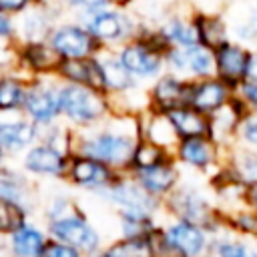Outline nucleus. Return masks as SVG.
<instances>
[{"label":"nucleus","instance_id":"0eeeda50","mask_svg":"<svg viewBox=\"0 0 257 257\" xmlns=\"http://www.w3.org/2000/svg\"><path fill=\"white\" fill-rule=\"evenodd\" d=\"M48 237L62 241L66 245H72L74 249L82 251L84 255L100 251L106 243L104 231L98 227V223L82 209V205H78L76 209H72L70 213L46 221L44 223Z\"/></svg>","mask_w":257,"mask_h":257},{"label":"nucleus","instance_id":"2f4dec72","mask_svg":"<svg viewBox=\"0 0 257 257\" xmlns=\"http://www.w3.org/2000/svg\"><path fill=\"white\" fill-rule=\"evenodd\" d=\"M167 116H169V120H171L179 139L209 135V116L195 110L189 104H181V106L169 110Z\"/></svg>","mask_w":257,"mask_h":257},{"label":"nucleus","instance_id":"393cba45","mask_svg":"<svg viewBox=\"0 0 257 257\" xmlns=\"http://www.w3.org/2000/svg\"><path fill=\"white\" fill-rule=\"evenodd\" d=\"M191 18H193V26H195V34H197L199 44L213 50L231 38V28H229V20L225 16V10L193 8Z\"/></svg>","mask_w":257,"mask_h":257},{"label":"nucleus","instance_id":"49530a36","mask_svg":"<svg viewBox=\"0 0 257 257\" xmlns=\"http://www.w3.org/2000/svg\"><path fill=\"white\" fill-rule=\"evenodd\" d=\"M36 2H40V0H0V10L16 18Z\"/></svg>","mask_w":257,"mask_h":257},{"label":"nucleus","instance_id":"c03bdc74","mask_svg":"<svg viewBox=\"0 0 257 257\" xmlns=\"http://www.w3.org/2000/svg\"><path fill=\"white\" fill-rule=\"evenodd\" d=\"M42 257H84L82 251L74 249L72 245H66L62 241H56V239H48L46 247H44V253Z\"/></svg>","mask_w":257,"mask_h":257},{"label":"nucleus","instance_id":"a19ab883","mask_svg":"<svg viewBox=\"0 0 257 257\" xmlns=\"http://www.w3.org/2000/svg\"><path fill=\"white\" fill-rule=\"evenodd\" d=\"M235 145L257 151V112H247L241 118L235 135Z\"/></svg>","mask_w":257,"mask_h":257},{"label":"nucleus","instance_id":"b1692460","mask_svg":"<svg viewBox=\"0 0 257 257\" xmlns=\"http://www.w3.org/2000/svg\"><path fill=\"white\" fill-rule=\"evenodd\" d=\"M48 239L44 223L38 217H28L4 241L12 257H42Z\"/></svg>","mask_w":257,"mask_h":257},{"label":"nucleus","instance_id":"f257e3e1","mask_svg":"<svg viewBox=\"0 0 257 257\" xmlns=\"http://www.w3.org/2000/svg\"><path fill=\"white\" fill-rule=\"evenodd\" d=\"M139 141V114L112 110L102 122L76 131L74 153L98 159L116 173H126Z\"/></svg>","mask_w":257,"mask_h":257},{"label":"nucleus","instance_id":"79ce46f5","mask_svg":"<svg viewBox=\"0 0 257 257\" xmlns=\"http://www.w3.org/2000/svg\"><path fill=\"white\" fill-rule=\"evenodd\" d=\"M56 2L60 4V8L64 10L66 16H72L78 20H84L94 10H98L106 4L104 0H56Z\"/></svg>","mask_w":257,"mask_h":257},{"label":"nucleus","instance_id":"58836bf2","mask_svg":"<svg viewBox=\"0 0 257 257\" xmlns=\"http://www.w3.org/2000/svg\"><path fill=\"white\" fill-rule=\"evenodd\" d=\"M171 155V151L159 147V145H153L145 139H141L135 147V153H133V159H131V165H128V171L126 173H135L139 169H145V167H151L163 159H167Z\"/></svg>","mask_w":257,"mask_h":257},{"label":"nucleus","instance_id":"f03ea898","mask_svg":"<svg viewBox=\"0 0 257 257\" xmlns=\"http://www.w3.org/2000/svg\"><path fill=\"white\" fill-rule=\"evenodd\" d=\"M163 217H175L199 223L213 235L223 231V213L207 179L185 173L181 183L163 201Z\"/></svg>","mask_w":257,"mask_h":257},{"label":"nucleus","instance_id":"a878e982","mask_svg":"<svg viewBox=\"0 0 257 257\" xmlns=\"http://www.w3.org/2000/svg\"><path fill=\"white\" fill-rule=\"evenodd\" d=\"M249 110L245 108V104L233 94V98L215 114L209 116V137L215 139L225 151L229 147L235 145V135L239 128L241 118L247 114Z\"/></svg>","mask_w":257,"mask_h":257},{"label":"nucleus","instance_id":"cd10ccee","mask_svg":"<svg viewBox=\"0 0 257 257\" xmlns=\"http://www.w3.org/2000/svg\"><path fill=\"white\" fill-rule=\"evenodd\" d=\"M139 133H141V139L153 145H159L167 151H173V147L179 141L167 112H157L151 108H145L143 112H139Z\"/></svg>","mask_w":257,"mask_h":257},{"label":"nucleus","instance_id":"412c9836","mask_svg":"<svg viewBox=\"0 0 257 257\" xmlns=\"http://www.w3.org/2000/svg\"><path fill=\"white\" fill-rule=\"evenodd\" d=\"M151 197L159 199V201H165L173 189L181 183L183 179V169L177 165V161L173 159V155H169L167 159L151 165V167H145V169H139L135 173H128Z\"/></svg>","mask_w":257,"mask_h":257},{"label":"nucleus","instance_id":"9b49d317","mask_svg":"<svg viewBox=\"0 0 257 257\" xmlns=\"http://www.w3.org/2000/svg\"><path fill=\"white\" fill-rule=\"evenodd\" d=\"M68 159H70V155H66L38 139L34 145H30L18 157L16 165L36 185L38 183H64Z\"/></svg>","mask_w":257,"mask_h":257},{"label":"nucleus","instance_id":"1a4fd4ad","mask_svg":"<svg viewBox=\"0 0 257 257\" xmlns=\"http://www.w3.org/2000/svg\"><path fill=\"white\" fill-rule=\"evenodd\" d=\"M114 215L116 213H151L163 215V201L151 197L128 173H118L116 179L96 197Z\"/></svg>","mask_w":257,"mask_h":257},{"label":"nucleus","instance_id":"37998d69","mask_svg":"<svg viewBox=\"0 0 257 257\" xmlns=\"http://www.w3.org/2000/svg\"><path fill=\"white\" fill-rule=\"evenodd\" d=\"M235 96L245 104L249 112H257V82L253 80H243L235 88Z\"/></svg>","mask_w":257,"mask_h":257},{"label":"nucleus","instance_id":"bb28decb","mask_svg":"<svg viewBox=\"0 0 257 257\" xmlns=\"http://www.w3.org/2000/svg\"><path fill=\"white\" fill-rule=\"evenodd\" d=\"M54 78L64 84H82L90 88L100 90V68H98V58L94 56H84V58H66L58 60Z\"/></svg>","mask_w":257,"mask_h":257},{"label":"nucleus","instance_id":"6e6552de","mask_svg":"<svg viewBox=\"0 0 257 257\" xmlns=\"http://www.w3.org/2000/svg\"><path fill=\"white\" fill-rule=\"evenodd\" d=\"M171 155L183 169V173L203 179H209L225 161V149L209 135L179 139Z\"/></svg>","mask_w":257,"mask_h":257},{"label":"nucleus","instance_id":"9d476101","mask_svg":"<svg viewBox=\"0 0 257 257\" xmlns=\"http://www.w3.org/2000/svg\"><path fill=\"white\" fill-rule=\"evenodd\" d=\"M46 42L60 60L94 56L100 52V46L88 32L86 24L72 16H62L48 32Z\"/></svg>","mask_w":257,"mask_h":257},{"label":"nucleus","instance_id":"3c124183","mask_svg":"<svg viewBox=\"0 0 257 257\" xmlns=\"http://www.w3.org/2000/svg\"><path fill=\"white\" fill-rule=\"evenodd\" d=\"M245 80L257 82V48H253V52H251L249 66H247V78H245Z\"/></svg>","mask_w":257,"mask_h":257},{"label":"nucleus","instance_id":"5fc2aeb1","mask_svg":"<svg viewBox=\"0 0 257 257\" xmlns=\"http://www.w3.org/2000/svg\"><path fill=\"white\" fill-rule=\"evenodd\" d=\"M84 257H106V253L100 249V251H94V253H88V255H84Z\"/></svg>","mask_w":257,"mask_h":257},{"label":"nucleus","instance_id":"864d4df0","mask_svg":"<svg viewBox=\"0 0 257 257\" xmlns=\"http://www.w3.org/2000/svg\"><path fill=\"white\" fill-rule=\"evenodd\" d=\"M0 257H12V253H10V249H8L4 239H0Z\"/></svg>","mask_w":257,"mask_h":257},{"label":"nucleus","instance_id":"c85d7f7f","mask_svg":"<svg viewBox=\"0 0 257 257\" xmlns=\"http://www.w3.org/2000/svg\"><path fill=\"white\" fill-rule=\"evenodd\" d=\"M28 80L30 78H26L16 68L0 70V116L22 112Z\"/></svg>","mask_w":257,"mask_h":257},{"label":"nucleus","instance_id":"7c9ffc66","mask_svg":"<svg viewBox=\"0 0 257 257\" xmlns=\"http://www.w3.org/2000/svg\"><path fill=\"white\" fill-rule=\"evenodd\" d=\"M223 165L229 169V173L245 187L257 183V151L233 145L225 151Z\"/></svg>","mask_w":257,"mask_h":257},{"label":"nucleus","instance_id":"f704fd0d","mask_svg":"<svg viewBox=\"0 0 257 257\" xmlns=\"http://www.w3.org/2000/svg\"><path fill=\"white\" fill-rule=\"evenodd\" d=\"M223 213V227L225 231L245 237V239H257V211L247 207V205H239Z\"/></svg>","mask_w":257,"mask_h":257},{"label":"nucleus","instance_id":"39448f33","mask_svg":"<svg viewBox=\"0 0 257 257\" xmlns=\"http://www.w3.org/2000/svg\"><path fill=\"white\" fill-rule=\"evenodd\" d=\"M112 100L98 88L60 82V120L72 131H84L112 114Z\"/></svg>","mask_w":257,"mask_h":257},{"label":"nucleus","instance_id":"c756f323","mask_svg":"<svg viewBox=\"0 0 257 257\" xmlns=\"http://www.w3.org/2000/svg\"><path fill=\"white\" fill-rule=\"evenodd\" d=\"M163 215L151 213H116L114 215V229L116 237L124 239H149L161 227Z\"/></svg>","mask_w":257,"mask_h":257},{"label":"nucleus","instance_id":"473e14b6","mask_svg":"<svg viewBox=\"0 0 257 257\" xmlns=\"http://www.w3.org/2000/svg\"><path fill=\"white\" fill-rule=\"evenodd\" d=\"M213 257H257V239H245L229 231L213 235L211 253Z\"/></svg>","mask_w":257,"mask_h":257},{"label":"nucleus","instance_id":"a211bd4d","mask_svg":"<svg viewBox=\"0 0 257 257\" xmlns=\"http://www.w3.org/2000/svg\"><path fill=\"white\" fill-rule=\"evenodd\" d=\"M253 48L229 38L217 48H213V60H215V76L221 78L225 84H229L233 90L247 78V66L251 58Z\"/></svg>","mask_w":257,"mask_h":257},{"label":"nucleus","instance_id":"ddd939ff","mask_svg":"<svg viewBox=\"0 0 257 257\" xmlns=\"http://www.w3.org/2000/svg\"><path fill=\"white\" fill-rule=\"evenodd\" d=\"M22 114L30 118L38 128L60 120V82L54 76L30 78Z\"/></svg>","mask_w":257,"mask_h":257},{"label":"nucleus","instance_id":"09e8293b","mask_svg":"<svg viewBox=\"0 0 257 257\" xmlns=\"http://www.w3.org/2000/svg\"><path fill=\"white\" fill-rule=\"evenodd\" d=\"M14 68V44L0 42V70Z\"/></svg>","mask_w":257,"mask_h":257},{"label":"nucleus","instance_id":"603ef678","mask_svg":"<svg viewBox=\"0 0 257 257\" xmlns=\"http://www.w3.org/2000/svg\"><path fill=\"white\" fill-rule=\"evenodd\" d=\"M110 6H120V8H131L135 4V0H104Z\"/></svg>","mask_w":257,"mask_h":257},{"label":"nucleus","instance_id":"423d86ee","mask_svg":"<svg viewBox=\"0 0 257 257\" xmlns=\"http://www.w3.org/2000/svg\"><path fill=\"white\" fill-rule=\"evenodd\" d=\"M100 46V50H114L126 40L135 38L143 26V20L133 8H120L104 4L82 20Z\"/></svg>","mask_w":257,"mask_h":257},{"label":"nucleus","instance_id":"f3484780","mask_svg":"<svg viewBox=\"0 0 257 257\" xmlns=\"http://www.w3.org/2000/svg\"><path fill=\"white\" fill-rule=\"evenodd\" d=\"M0 199L12 201V203L24 207L34 217L38 213L40 197H38L36 183L32 179H28L22 173V169L12 161L0 163Z\"/></svg>","mask_w":257,"mask_h":257},{"label":"nucleus","instance_id":"8fccbe9b","mask_svg":"<svg viewBox=\"0 0 257 257\" xmlns=\"http://www.w3.org/2000/svg\"><path fill=\"white\" fill-rule=\"evenodd\" d=\"M243 205H247V207H251V209L257 211V183H253V185H249V187L245 189Z\"/></svg>","mask_w":257,"mask_h":257},{"label":"nucleus","instance_id":"dca6fc26","mask_svg":"<svg viewBox=\"0 0 257 257\" xmlns=\"http://www.w3.org/2000/svg\"><path fill=\"white\" fill-rule=\"evenodd\" d=\"M38 137L40 128L22 112L0 116V155L6 161L16 163L18 157L38 141Z\"/></svg>","mask_w":257,"mask_h":257},{"label":"nucleus","instance_id":"4c0bfd02","mask_svg":"<svg viewBox=\"0 0 257 257\" xmlns=\"http://www.w3.org/2000/svg\"><path fill=\"white\" fill-rule=\"evenodd\" d=\"M74 135H76V131H72L66 122L56 120L48 126H42L38 139L66 155H72L74 153Z\"/></svg>","mask_w":257,"mask_h":257},{"label":"nucleus","instance_id":"7ed1b4c3","mask_svg":"<svg viewBox=\"0 0 257 257\" xmlns=\"http://www.w3.org/2000/svg\"><path fill=\"white\" fill-rule=\"evenodd\" d=\"M213 233L193 221L163 217L161 227L151 237L155 257H207Z\"/></svg>","mask_w":257,"mask_h":257},{"label":"nucleus","instance_id":"6ab92c4d","mask_svg":"<svg viewBox=\"0 0 257 257\" xmlns=\"http://www.w3.org/2000/svg\"><path fill=\"white\" fill-rule=\"evenodd\" d=\"M58 56L48 46L46 40L36 42H16L14 44V68L26 78L54 76Z\"/></svg>","mask_w":257,"mask_h":257},{"label":"nucleus","instance_id":"4468645a","mask_svg":"<svg viewBox=\"0 0 257 257\" xmlns=\"http://www.w3.org/2000/svg\"><path fill=\"white\" fill-rule=\"evenodd\" d=\"M165 70L185 76L189 80L213 76L215 74L213 50L199 42L187 48L171 46L165 50Z\"/></svg>","mask_w":257,"mask_h":257},{"label":"nucleus","instance_id":"20e7f679","mask_svg":"<svg viewBox=\"0 0 257 257\" xmlns=\"http://www.w3.org/2000/svg\"><path fill=\"white\" fill-rule=\"evenodd\" d=\"M165 44L159 40L153 24L143 22L139 34L118 48H114L116 58L128 70V74L143 86L165 72Z\"/></svg>","mask_w":257,"mask_h":257},{"label":"nucleus","instance_id":"de8ad7c7","mask_svg":"<svg viewBox=\"0 0 257 257\" xmlns=\"http://www.w3.org/2000/svg\"><path fill=\"white\" fill-rule=\"evenodd\" d=\"M191 8L199 10H225L229 0H187Z\"/></svg>","mask_w":257,"mask_h":257},{"label":"nucleus","instance_id":"72a5a7b5","mask_svg":"<svg viewBox=\"0 0 257 257\" xmlns=\"http://www.w3.org/2000/svg\"><path fill=\"white\" fill-rule=\"evenodd\" d=\"M227 20H229L233 40H237L249 48H257V4L243 6L241 10H237L233 14V18L227 16Z\"/></svg>","mask_w":257,"mask_h":257},{"label":"nucleus","instance_id":"ea45409f","mask_svg":"<svg viewBox=\"0 0 257 257\" xmlns=\"http://www.w3.org/2000/svg\"><path fill=\"white\" fill-rule=\"evenodd\" d=\"M28 217H34V215H30L24 207H20L12 201L0 199V239H6Z\"/></svg>","mask_w":257,"mask_h":257},{"label":"nucleus","instance_id":"2eb2a0df","mask_svg":"<svg viewBox=\"0 0 257 257\" xmlns=\"http://www.w3.org/2000/svg\"><path fill=\"white\" fill-rule=\"evenodd\" d=\"M66 16L56 0H40L16 16V42L46 40L52 26Z\"/></svg>","mask_w":257,"mask_h":257},{"label":"nucleus","instance_id":"aec40b11","mask_svg":"<svg viewBox=\"0 0 257 257\" xmlns=\"http://www.w3.org/2000/svg\"><path fill=\"white\" fill-rule=\"evenodd\" d=\"M233 94H235V90L229 84H225L221 78H217L215 74L205 76V78H193V80H189V86H187L185 104L211 116L217 110H221L233 98Z\"/></svg>","mask_w":257,"mask_h":257},{"label":"nucleus","instance_id":"5701e85b","mask_svg":"<svg viewBox=\"0 0 257 257\" xmlns=\"http://www.w3.org/2000/svg\"><path fill=\"white\" fill-rule=\"evenodd\" d=\"M191 12H193V8L189 6V2H183L181 6L171 10L167 16H163L157 24H153V28H155L159 40L165 44V48H171V46L187 48V46L197 44V34H195Z\"/></svg>","mask_w":257,"mask_h":257},{"label":"nucleus","instance_id":"e433bc0d","mask_svg":"<svg viewBox=\"0 0 257 257\" xmlns=\"http://www.w3.org/2000/svg\"><path fill=\"white\" fill-rule=\"evenodd\" d=\"M151 237L149 239L114 237V239H110V241L104 243L102 251L106 253V257H155Z\"/></svg>","mask_w":257,"mask_h":257},{"label":"nucleus","instance_id":"4be33fe9","mask_svg":"<svg viewBox=\"0 0 257 257\" xmlns=\"http://www.w3.org/2000/svg\"><path fill=\"white\" fill-rule=\"evenodd\" d=\"M187 86L189 78L179 76L175 72H161L155 80H151L145 86L147 94V108L157 112H169L187 100Z\"/></svg>","mask_w":257,"mask_h":257},{"label":"nucleus","instance_id":"6e6d98bb","mask_svg":"<svg viewBox=\"0 0 257 257\" xmlns=\"http://www.w3.org/2000/svg\"><path fill=\"white\" fill-rule=\"evenodd\" d=\"M207 257H213V255H207Z\"/></svg>","mask_w":257,"mask_h":257},{"label":"nucleus","instance_id":"c9c22d12","mask_svg":"<svg viewBox=\"0 0 257 257\" xmlns=\"http://www.w3.org/2000/svg\"><path fill=\"white\" fill-rule=\"evenodd\" d=\"M78 205H80V203L76 201V197H74L70 191L54 189V191H50L48 195L40 197L36 217H38L42 223H46V221H52V219H58V217L70 213V211L76 209Z\"/></svg>","mask_w":257,"mask_h":257},{"label":"nucleus","instance_id":"f8f14e48","mask_svg":"<svg viewBox=\"0 0 257 257\" xmlns=\"http://www.w3.org/2000/svg\"><path fill=\"white\" fill-rule=\"evenodd\" d=\"M116 171L104 165L98 159H92L82 153H72L68 159L66 175H64V185L72 191H78L88 197H98L114 179Z\"/></svg>","mask_w":257,"mask_h":257},{"label":"nucleus","instance_id":"a18cd8bd","mask_svg":"<svg viewBox=\"0 0 257 257\" xmlns=\"http://www.w3.org/2000/svg\"><path fill=\"white\" fill-rule=\"evenodd\" d=\"M16 18L0 10V42L16 44Z\"/></svg>","mask_w":257,"mask_h":257}]
</instances>
